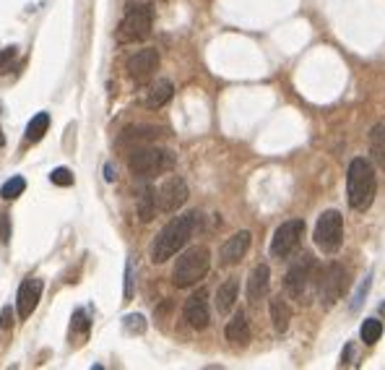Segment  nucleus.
<instances>
[{
  "mask_svg": "<svg viewBox=\"0 0 385 370\" xmlns=\"http://www.w3.org/2000/svg\"><path fill=\"white\" fill-rule=\"evenodd\" d=\"M182 316L188 321L190 329H206L211 323V313H208V303H206V292H195L190 300L185 303V310Z\"/></svg>",
  "mask_w": 385,
  "mask_h": 370,
  "instance_id": "14",
  "label": "nucleus"
},
{
  "mask_svg": "<svg viewBox=\"0 0 385 370\" xmlns=\"http://www.w3.org/2000/svg\"><path fill=\"white\" fill-rule=\"evenodd\" d=\"M13 66H16V47L0 50V73H8Z\"/></svg>",
  "mask_w": 385,
  "mask_h": 370,
  "instance_id": "26",
  "label": "nucleus"
},
{
  "mask_svg": "<svg viewBox=\"0 0 385 370\" xmlns=\"http://www.w3.org/2000/svg\"><path fill=\"white\" fill-rule=\"evenodd\" d=\"M380 313H383V316H385V303H383V305H380Z\"/></svg>",
  "mask_w": 385,
  "mask_h": 370,
  "instance_id": "33",
  "label": "nucleus"
},
{
  "mask_svg": "<svg viewBox=\"0 0 385 370\" xmlns=\"http://www.w3.org/2000/svg\"><path fill=\"white\" fill-rule=\"evenodd\" d=\"M151 27H154V14L151 8L141 3V5H130L128 14L120 18L117 24L115 37L120 45H130V42H143L149 34H151Z\"/></svg>",
  "mask_w": 385,
  "mask_h": 370,
  "instance_id": "5",
  "label": "nucleus"
},
{
  "mask_svg": "<svg viewBox=\"0 0 385 370\" xmlns=\"http://www.w3.org/2000/svg\"><path fill=\"white\" fill-rule=\"evenodd\" d=\"M24 190H26V180H24V177H11V180H5V183H3V188H0V196H3V199H8V201H13V199H18Z\"/></svg>",
  "mask_w": 385,
  "mask_h": 370,
  "instance_id": "25",
  "label": "nucleus"
},
{
  "mask_svg": "<svg viewBox=\"0 0 385 370\" xmlns=\"http://www.w3.org/2000/svg\"><path fill=\"white\" fill-rule=\"evenodd\" d=\"M315 245L321 248L323 253H336L344 243V217L338 212H323L318 225H315Z\"/></svg>",
  "mask_w": 385,
  "mask_h": 370,
  "instance_id": "6",
  "label": "nucleus"
},
{
  "mask_svg": "<svg viewBox=\"0 0 385 370\" xmlns=\"http://www.w3.org/2000/svg\"><path fill=\"white\" fill-rule=\"evenodd\" d=\"M42 290H45V282L39 277H29L21 282V287L16 292V313H18V321H26V318L34 313V308L39 305V297H42Z\"/></svg>",
  "mask_w": 385,
  "mask_h": 370,
  "instance_id": "11",
  "label": "nucleus"
},
{
  "mask_svg": "<svg viewBox=\"0 0 385 370\" xmlns=\"http://www.w3.org/2000/svg\"><path fill=\"white\" fill-rule=\"evenodd\" d=\"M250 240H253V235H250L247 230L237 232V235H232V238L221 245V251H219V264L221 266L240 264V261L245 258V253H247V248H250Z\"/></svg>",
  "mask_w": 385,
  "mask_h": 370,
  "instance_id": "13",
  "label": "nucleus"
},
{
  "mask_svg": "<svg viewBox=\"0 0 385 370\" xmlns=\"http://www.w3.org/2000/svg\"><path fill=\"white\" fill-rule=\"evenodd\" d=\"M349 287V271L341 264H331L321 279V303L325 308L336 305Z\"/></svg>",
  "mask_w": 385,
  "mask_h": 370,
  "instance_id": "9",
  "label": "nucleus"
},
{
  "mask_svg": "<svg viewBox=\"0 0 385 370\" xmlns=\"http://www.w3.org/2000/svg\"><path fill=\"white\" fill-rule=\"evenodd\" d=\"M133 297V266H130V261L125 264V300H130Z\"/></svg>",
  "mask_w": 385,
  "mask_h": 370,
  "instance_id": "30",
  "label": "nucleus"
},
{
  "mask_svg": "<svg viewBox=\"0 0 385 370\" xmlns=\"http://www.w3.org/2000/svg\"><path fill=\"white\" fill-rule=\"evenodd\" d=\"M156 214V193L151 188H143L138 193V217L141 222H151Z\"/></svg>",
  "mask_w": 385,
  "mask_h": 370,
  "instance_id": "21",
  "label": "nucleus"
},
{
  "mask_svg": "<svg viewBox=\"0 0 385 370\" xmlns=\"http://www.w3.org/2000/svg\"><path fill=\"white\" fill-rule=\"evenodd\" d=\"M380 334H383V323H380L377 318H367V321L362 323L360 336L364 344H375L377 339H380Z\"/></svg>",
  "mask_w": 385,
  "mask_h": 370,
  "instance_id": "24",
  "label": "nucleus"
},
{
  "mask_svg": "<svg viewBox=\"0 0 385 370\" xmlns=\"http://www.w3.org/2000/svg\"><path fill=\"white\" fill-rule=\"evenodd\" d=\"M159 136H162V128L156 125H130L120 136V146H146Z\"/></svg>",
  "mask_w": 385,
  "mask_h": 370,
  "instance_id": "16",
  "label": "nucleus"
},
{
  "mask_svg": "<svg viewBox=\"0 0 385 370\" xmlns=\"http://www.w3.org/2000/svg\"><path fill=\"white\" fill-rule=\"evenodd\" d=\"M224 336H227V342H234V344L250 342V323H247L245 313H234V318H232L229 323H227V329H224Z\"/></svg>",
  "mask_w": 385,
  "mask_h": 370,
  "instance_id": "19",
  "label": "nucleus"
},
{
  "mask_svg": "<svg viewBox=\"0 0 385 370\" xmlns=\"http://www.w3.org/2000/svg\"><path fill=\"white\" fill-rule=\"evenodd\" d=\"M208 266H211V253L203 245H195L190 251H185L175 264L172 271V282L177 290H188L192 284H198L201 279L208 274Z\"/></svg>",
  "mask_w": 385,
  "mask_h": 370,
  "instance_id": "3",
  "label": "nucleus"
},
{
  "mask_svg": "<svg viewBox=\"0 0 385 370\" xmlns=\"http://www.w3.org/2000/svg\"><path fill=\"white\" fill-rule=\"evenodd\" d=\"M13 326V310L11 308H3V310H0V329H11Z\"/></svg>",
  "mask_w": 385,
  "mask_h": 370,
  "instance_id": "31",
  "label": "nucleus"
},
{
  "mask_svg": "<svg viewBox=\"0 0 385 370\" xmlns=\"http://www.w3.org/2000/svg\"><path fill=\"white\" fill-rule=\"evenodd\" d=\"M125 329H128L130 334H141V331H146V321H143V316H138V313L125 316Z\"/></svg>",
  "mask_w": 385,
  "mask_h": 370,
  "instance_id": "28",
  "label": "nucleus"
},
{
  "mask_svg": "<svg viewBox=\"0 0 385 370\" xmlns=\"http://www.w3.org/2000/svg\"><path fill=\"white\" fill-rule=\"evenodd\" d=\"M172 94H175V86H172V81L159 79L154 86H151V89L146 92V99H143V102H146V107H149V110H159V107H164L169 99H172Z\"/></svg>",
  "mask_w": 385,
  "mask_h": 370,
  "instance_id": "17",
  "label": "nucleus"
},
{
  "mask_svg": "<svg viewBox=\"0 0 385 370\" xmlns=\"http://www.w3.org/2000/svg\"><path fill=\"white\" fill-rule=\"evenodd\" d=\"M315 271H318L315 258H312V256H302V258L286 271V282H284V284H286V292H289L295 300H302V297L308 295L310 282L315 279Z\"/></svg>",
  "mask_w": 385,
  "mask_h": 370,
  "instance_id": "7",
  "label": "nucleus"
},
{
  "mask_svg": "<svg viewBox=\"0 0 385 370\" xmlns=\"http://www.w3.org/2000/svg\"><path fill=\"white\" fill-rule=\"evenodd\" d=\"M50 128V115L47 112H37L34 118L29 120V125H26V138L29 141H39L45 133Z\"/></svg>",
  "mask_w": 385,
  "mask_h": 370,
  "instance_id": "23",
  "label": "nucleus"
},
{
  "mask_svg": "<svg viewBox=\"0 0 385 370\" xmlns=\"http://www.w3.org/2000/svg\"><path fill=\"white\" fill-rule=\"evenodd\" d=\"M370 149H373V159L385 170V123L373 128V133H370Z\"/></svg>",
  "mask_w": 385,
  "mask_h": 370,
  "instance_id": "22",
  "label": "nucleus"
},
{
  "mask_svg": "<svg viewBox=\"0 0 385 370\" xmlns=\"http://www.w3.org/2000/svg\"><path fill=\"white\" fill-rule=\"evenodd\" d=\"M185 201H188V183L182 180V177H167L162 188L156 190V206L162 209V212H177L180 206H185Z\"/></svg>",
  "mask_w": 385,
  "mask_h": 370,
  "instance_id": "10",
  "label": "nucleus"
},
{
  "mask_svg": "<svg viewBox=\"0 0 385 370\" xmlns=\"http://www.w3.org/2000/svg\"><path fill=\"white\" fill-rule=\"evenodd\" d=\"M156 68H159V53L154 47H146V50H138L128 60V76L136 84H143V81H149L154 76Z\"/></svg>",
  "mask_w": 385,
  "mask_h": 370,
  "instance_id": "12",
  "label": "nucleus"
},
{
  "mask_svg": "<svg viewBox=\"0 0 385 370\" xmlns=\"http://www.w3.org/2000/svg\"><path fill=\"white\" fill-rule=\"evenodd\" d=\"M50 180L55 185H73V172L68 167H58V170H52Z\"/></svg>",
  "mask_w": 385,
  "mask_h": 370,
  "instance_id": "27",
  "label": "nucleus"
},
{
  "mask_svg": "<svg viewBox=\"0 0 385 370\" xmlns=\"http://www.w3.org/2000/svg\"><path fill=\"white\" fill-rule=\"evenodd\" d=\"M237 292H240V282L237 279H227L216 290V310L221 316H227L234 303H237Z\"/></svg>",
  "mask_w": 385,
  "mask_h": 370,
  "instance_id": "18",
  "label": "nucleus"
},
{
  "mask_svg": "<svg viewBox=\"0 0 385 370\" xmlns=\"http://www.w3.org/2000/svg\"><path fill=\"white\" fill-rule=\"evenodd\" d=\"M302 235H305V222H302V219H289V222H284V225L273 232L271 253H273L276 258L292 256L297 245L302 243Z\"/></svg>",
  "mask_w": 385,
  "mask_h": 370,
  "instance_id": "8",
  "label": "nucleus"
},
{
  "mask_svg": "<svg viewBox=\"0 0 385 370\" xmlns=\"http://www.w3.org/2000/svg\"><path fill=\"white\" fill-rule=\"evenodd\" d=\"M269 287H271L269 266H266V264L256 266V269L250 271V277H247V300H250V303L263 300V297L269 295Z\"/></svg>",
  "mask_w": 385,
  "mask_h": 370,
  "instance_id": "15",
  "label": "nucleus"
},
{
  "mask_svg": "<svg viewBox=\"0 0 385 370\" xmlns=\"http://www.w3.org/2000/svg\"><path fill=\"white\" fill-rule=\"evenodd\" d=\"M3 141H5V138H3V128H0V146H3Z\"/></svg>",
  "mask_w": 385,
  "mask_h": 370,
  "instance_id": "32",
  "label": "nucleus"
},
{
  "mask_svg": "<svg viewBox=\"0 0 385 370\" xmlns=\"http://www.w3.org/2000/svg\"><path fill=\"white\" fill-rule=\"evenodd\" d=\"M175 157L167 149H156V146H136L128 157V167L138 177H154L162 172L172 170Z\"/></svg>",
  "mask_w": 385,
  "mask_h": 370,
  "instance_id": "4",
  "label": "nucleus"
},
{
  "mask_svg": "<svg viewBox=\"0 0 385 370\" xmlns=\"http://www.w3.org/2000/svg\"><path fill=\"white\" fill-rule=\"evenodd\" d=\"M201 214L198 212H185L175 219H169L167 225L162 227V232L156 235L154 245H151V261L154 264H164L167 258H172L175 253H180L188 240L192 238L195 227H198Z\"/></svg>",
  "mask_w": 385,
  "mask_h": 370,
  "instance_id": "1",
  "label": "nucleus"
},
{
  "mask_svg": "<svg viewBox=\"0 0 385 370\" xmlns=\"http://www.w3.org/2000/svg\"><path fill=\"white\" fill-rule=\"evenodd\" d=\"M271 321H273V329L284 334V331L289 329V321H292V310H289V305L284 303L282 297H273L271 300Z\"/></svg>",
  "mask_w": 385,
  "mask_h": 370,
  "instance_id": "20",
  "label": "nucleus"
},
{
  "mask_svg": "<svg viewBox=\"0 0 385 370\" xmlns=\"http://www.w3.org/2000/svg\"><path fill=\"white\" fill-rule=\"evenodd\" d=\"M375 193H377V177H375L373 164L364 157H357L349 162L347 170V196L349 206L354 212H367L373 206Z\"/></svg>",
  "mask_w": 385,
  "mask_h": 370,
  "instance_id": "2",
  "label": "nucleus"
},
{
  "mask_svg": "<svg viewBox=\"0 0 385 370\" xmlns=\"http://www.w3.org/2000/svg\"><path fill=\"white\" fill-rule=\"evenodd\" d=\"M370 279H373V277H367V279H364V282L360 284V290H357V295H354V300H351V310H357V308L362 305V297L367 295V290H370V284H373Z\"/></svg>",
  "mask_w": 385,
  "mask_h": 370,
  "instance_id": "29",
  "label": "nucleus"
}]
</instances>
